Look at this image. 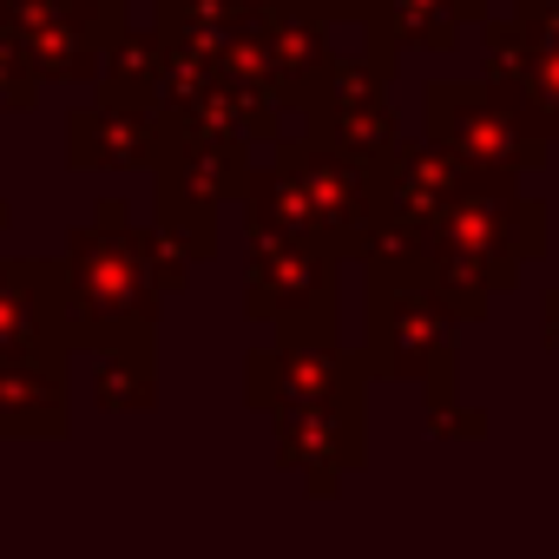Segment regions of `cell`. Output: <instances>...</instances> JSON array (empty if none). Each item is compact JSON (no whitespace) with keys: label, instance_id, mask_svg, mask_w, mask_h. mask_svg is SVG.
Listing matches in <instances>:
<instances>
[{"label":"cell","instance_id":"obj_1","mask_svg":"<svg viewBox=\"0 0 559 559\" xmlns=\"http://www.w3.org/2000/svg\"><path fill=\"white\" fill-rule=\"evenodd\" d=\"M435 126L448 139V152L474 158L480 171H520V165H539V139H533V119L513 112L500 93H474V86H448L435 93Z\"/></svg>","mask_w":559,"mask_h":559}]
</instances>
